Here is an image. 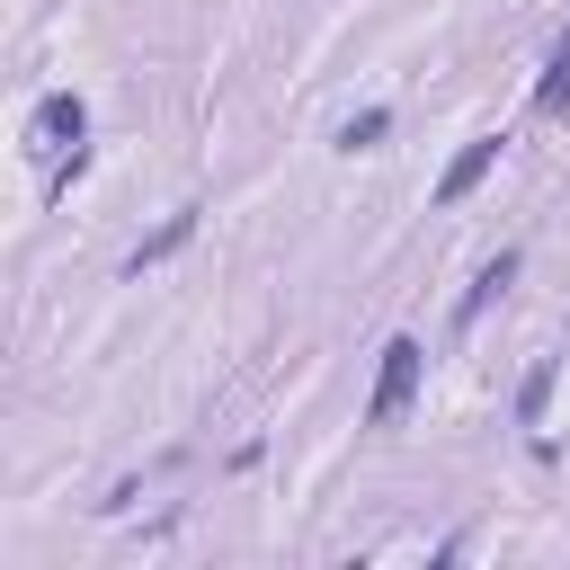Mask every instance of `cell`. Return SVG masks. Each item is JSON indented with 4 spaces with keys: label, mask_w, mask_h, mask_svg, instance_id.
I'll list each match as a JSON object with an SVG mask.
<instances>
[{
    "label": "cell",
    "mask_w": 570,
    "mask_h": 570,
    "mask_svg": "<svg viewBox=\"0 0 570 570\" xmlns=\"http://www.w3.org/2000/svg\"><path fill=\"white\" fill-rule=\"evenodd\" d=\"M196 214H205V205H178V214H160V232H142V240H134V258H125V276H142V267H160V258H178V249L196 240Z\"/></svg>",
    "instance_id": "5b68a950"
},
{
    "label": "cell",
    "mask_w": 570,
    "mask_h": 570,
    "mask_svg": "<svg viewBox=\"0 0 570 570\" xmlns=\"http://www.w3.org/2000/svg\"><path fill=\"white\" fill-rule=\"evenodd\" d=\"M561 107H570V27H561V45L543 53V80H534L525 116H561Z\"/></svg>",
    "instance_id": "8992f818"
},
{
    "label": "cell",
    "mask_w": 570,
    "mask_h": 570,
    "mask_svg": "<svg viewBox=\"0 0 570 570\" xmlns=\"http://www.w3.org/2000/svg\"><path fill=\"white\" fill-rule=\"evenodd\" d=\"M499 151H508V134H472V142L445 160V178H436V205H463V196H472V187L499 169Z\"/></svg>",
    "instance_id": "3957f363"
},
{
    "label": "cell",
    "mask_w": 570,
    "mask_h": 570,
    "mask_svg": "<svg viewBox=\"0 0 570 570\" xmlns=\"http://www.w3.org/2000/svg\"><path fill=\"white\" fill-rule=\"evenodd\" d=\"M517 267H525L517 249H499V258H481V276H472V285H463V303H454V338H472V330H481V312H490V303H499V294L517 285Z\"/></svg>",
    "instance_id": "277c9868"
},
{
    "label": "cell",
    "mask_w": 570,
    "mask_h": 570,
    "mask_svg": "<svg viewBox=\"0 0 570 570\" xmlns=\"http://www.w3.org/2000/svg\"><path fill=\"white\" fill-rule=\"evenodd\" d=\"M552 383H561V356H534V365H525V383H517V428H543Z\"/></svg>",
    "instance_id": "52a82bcc"
},
{
    "label": "cell",
    "mask_w": 570,
    "mask_h": 570,
    "mask_svg": "<svg viewBox=\"0 0 570 570\" xmlns=\"http://www.w3.org/2000/svg\"><path fill=\"white\" fill-rule=\"evenodd\" d=\"M419 374H428V347L410 330L383 338V365H374V392H365V428H401V410L419 401Z\"/></svg>",
    "instance_id": "6da1fadb"
},
{
    "label": "cell",
    "mask_w": 570,
    "mask_h": 570,
    "mask_svg": "<svg viewBox=\"0 0 570 570\" xmlns=\"http://www.w3.org/2000/svg\"><path fill=\"white\" fill-rule=\"evenodd\" d=\"M27 134H36L45 151H80V142H89V107H80L71 89H45L36 116H27Z\"/></svg>",
    "instance_id": "7a4b0ae2"
},
{
    "label": "cell",
    "mask_w": 570,
    "mask_h": 570,
    "mask_svg": "<svg viewBox=\"0 0 570 570\" xmlns=\"http://www.w3.org/2000/svg\"><path fill=\"white\" fill-rule=\"evenodd\" d=\"M383 142H392V107H356V116L338 125V151H347V160H356V151H383Z\"/></svg>",
    "instance_id": "ba28073f"
}]
</instances>
